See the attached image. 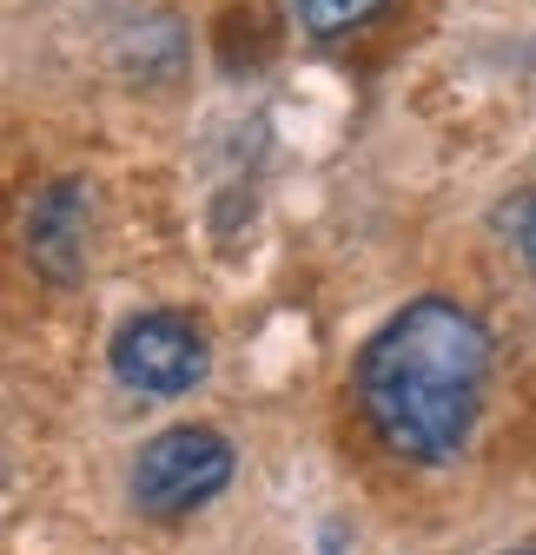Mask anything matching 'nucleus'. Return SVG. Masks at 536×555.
Returning <instances> with one entry per match:
<instances>
[{
  "mask_svg": "<svg viewBox=\"0 0 536 555\" xmlns=\"http://www.w3.org/2000/svg\"><path fill=\"white\" fill-rule=\"evenodd\" d=\"M484 377H490L484 324L450 298H418L365 344L358 403H365L371 437L391 456L450 463L471 443Z\"/></svg>",
  "mask_w": 536,
  "mask_h": 555,
  "instance_id": "obj_1",
  "label": "nucleus"
},
{
  "mask_svg": "<svg viewBox=\"0 0 536 555\" xmlns=\"http://www.w3.org/2000/svg\"><path fill=\"white\" fill-rule=\"evenodd\" d=\"M232 482V443L206 424L159 430L140 456H132V509H146L153 522L206 509Z\"/></svg>",
  "mask_w": 536,
  "mask_h": 555,
  "instance_id": "obj_2",
  "label": "nucleus"
},
{
  "mask_svg": "<svg viewBox=\"0 0 536 555\" xmlns=\"http://www.w3.org/2000/svg\"><path fill=\"white\" fill-rule=\"evenodd\" d=\"M206 364L213 358H206L199 324H186L173 311H146V318L119 324V337H113V377L140 397H179L206 377Z\"/></svg>",
  "mask_w": 536,
  "mask_h": 555,
  "instance_id": "obj_3",
  "label": "nucleus"
},
{
  "mask_svg": "<svg viewBox=\"0 0 536 555\" xmlns=\"http://www.w3.org/2000/svg\"><path fill=\"white\" fill-rule=\"evenodd\" d=\"M87 219H93V198L80 179H60L34 198L27 212V258L53 278V285H74L87 271Z\"/></svg>",
  "mask_w": 536,
  "mask_h": 555,
  "instance_id": "obj_4",
  "label": "nucleus"
},
{
  "mask_svg": "<svg viewBox=\"0 0 536 555\" xmlns=\"http://www.w3.org/2000/svg\"><path fill=\"white\" fill-rule=\"evenodd\" d=\"M378 8L384 0H298V21H305V34L331 40V34H352L358 21H371Z\"/></svg>",
  "mask_w": 536,
  "mask_h": 555,
  "instance_id": "obj_5",
  "label": "nucleus"
}]
</instances>
